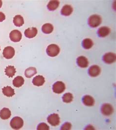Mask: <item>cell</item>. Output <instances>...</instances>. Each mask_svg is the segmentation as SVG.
Listing matches in <instances>:
<instances>
[{
    "mask_svg": "<svg viewBox=\"0 0 116 130\" xmlns=\"http://www.w3.org/2000/svg\"><path fill=\"white\" fill-rule=\"evenodd\" d=\"M22 35L18 30H13L9 34V38L13 42H19L22 39Z\"/></svg>",
    "mask_w": 116,
    "mask_h": 130,
    "instance_id": "9",
    "label": "cell"
},
{
    "mask_svg": "<svg viewBox=\"0 0 116 130\" xmlns=\"http://www.w3.org/2000/svg\"><path fill=\"white\" fill-rule=\"evenodd\" d=\"M48 122L52 126H57L60 124V117L57 113H52L47 118Z\"/></svg>",
    "mask_w": 116,
    "mask_h": 130,
    "instance_id": "6",
    "label": "cell"
},
{
    "mask_svg": "<svg viewBox=\"0 0 116 130\" xmlns=\"http://www.w3.org/2000/svg\"><path fill=\"white\" fill-rule=\"evenodd\" d=\"M24 79L21 76H18L13 80V86L16 88H20L24 84Z\"/></svg>",
    "mask_w": 116,
    "mask_h": 130,
    "instance_id": "19",
    "label": "cell"
},
{
    "mask_svg": "<svg viewBox=\"0 0 116 130\" xmlns=\"http://www.w3.org/2000/svg\"><path fill=\"white\" fill-rule=\"evenodd\" d=\"M102 22V17L97 14H94L91 15L88 19V25L89 26L93 27L95 28L99 26Z\"/></svg>",
    "mask_w": 116,
    "mask_h": 130,
    "instance_id": "1",
    "label": "cell"
},
{
    "mask_svg": "<svg viewBox=\"0 0 116 130\" xmlns=\"http://www.w3.org/2000/svg\"><path fill=\"white\" fill-rule=\"evenodd\" d=\"M94 45L93 41L89 38L85 39L82 41V46L85 50H89Z\"/></svg>",
    "mask_w": 116,
    "mask_h": 130,
    "instance_id": "24",
    "label": "cell"
},
{
    "mask_svg": "<svg viewBox=\"0 0 116 130\" xmlns=\"http://www.w3.org/2000/svg\"><path fill=\"white\" fill-rule=\"evenodd\" d=\"M10 125L11 127L15 130H19L23 127L24 121L21 117H13L10 121Z\"/></svg>",
    "mask_w": 116,
    "mask_h": 130,
    "instance_id": "2",
    "label": "cell"
},
{
    "mask_svg": "<svg viewBox=\"0 0 116 130\" xmlns=\"http://www.w3.org/2000/svg\"><path fill=\"white\" fill-rule=\"evenodd\" d=\"M37 129L38 130H48L50 129V127L45 123H41L38 125Z\"/></svg>",
    "mask_w": 116,
    "mask_h": 130,
    "instance_id": "27",
    "label": "cell"
},
{
    "mask_svg": "<svg viewBox=\"0 0 116 130\" xmlns=\"http://www.w3.org/2000/svg\"><path fill=\"white\" fill-rule=\"evenodd\" d=\"M46 52L49 56L53 57L58 55L60 52V48L55 44H51L47 47Z\"/></svg>",
    "mask_w": 116,
    "mask_h": 130,
    "instance_id": "3",
    "label": "cell"
},
{
    "mask_svg": "<svg viewBox=\"0 0 116 130\" xmlns=\"http://www.w3.org/2000/svg\"><path fill=\"white\" fill-rule=\"evenodd\" d=\"M71 125L70 122H65L62 126L61 130H71Z\"/></svg>",
    "mask_w": 116,
    "mask_h": 130,
    "instance_id": "28",
    "label": "cell"
},
{
    "mask_svg": "<svg viewBox=\"0 0 116 130\" xmlns=\"http://www.w3.org/2000/svg\"><path fill=\"white\" fill-rule=\"evenodd\" d=\"M101 112L105 116H109L113 113L114 109L111 104L105 103L102 106Z\"/></svg>",
    "mask_w": 116,
    "mask_h": 130,
    "instance_id": "5",
    "label": "cell"
},
{
    "mask_svg": "<svg viewBox=\"0 0 116 130\" xmlns=\"http://www.w3.org/2000/svg\"><path fill=\"white\" fill-rule=\"evenodd\" d=\"M37 34V29L35 27H30L26 29L25 31V35L28 38H33Z\"/></svg>",
    "mask_w": 116,
    "mask_h": 130,
    "instance_id": "13",
    "label": "cell"
},
{
    "mask_svg": "<svg viewBox=\"0 0 116 130\" xmlns=\"http://www.w3.org/2000/svg\"><path fill=\"white\" fill-rule=\"evenodd\" d=\"M82 102L85 106L91 107L95 105V101L92 96L89 95H86L82 98Z\"/></svg>",
    "mask_w": 116,
    "mask_h": 130,
    "instance_id": "14",
    "label": "cell"
},
{
    "mask_svg": "<svg viewBox=\"0 0 116 130\" xmlns=\"http://www.w3.org/2000/svg\"><path fill=\"white\" fill-rule=\"evenodd\" d=\"M73 98V95L71 93H66L62 97V100L65 103H69L72 101Z\"/></svg>",
    "mask_w": 116,
    "mask_h": 130,
    "instance_id": "26",
    "label": "cell"
},
{
    "mask_svg": "<svg viewBox=\"0 0 116 130\" xmlns=\"http://www.w3.org/2000/svg\"><path fill=\"white\" fill-rule=\"evenodd\" d=\"M16 69L14 66H7L5 69V73L7 76L9 77H12L15 73H16Z\"/></svg>",
    "mask_w": 116,
    "mask_h": 130,
    "instance_id": "21",
    "label": "cell"
},
{
    "mask_svg": "<svg viewBox=\"0 0 116 130\" xmlns=\"http://www.w3.org/2000/svg\"><path fill=\"white\" fill-rule=\"evenodd\" d=\"M66 89L64 83L61 81H57L54 83L52 86L53 91L57 94H60L64 92Z\"/></svg>",
    "mask_w": 116,
    "mask_h": 130,
    "instance_id": "4",
    "label": "cell"
},
{
    "mask_svg": "<svg viewBox=\"0 0 116 130\" xmlns=\"http://www.w3.org/2000/svg\"><path fill=\"white\" fill-rule=\"evenodd\" d=\"M0 51H1V47H0Z\"/></svg>",
    "mask_w": 116,
    "mask_h": 130,
    "instance_id": "31",
    "label": "cell"
},
{
    "mask_svg": "<svg viewBox=\"0 0 116 130\" xmlns=\"http://www.w3.org/2000/svg\"><path fill=\"white\" fill-rule=\"evenodd\" d=\"M111 30L107 26H102L99 28L97 30V35L99 37L104 38L108 36L110 33Z\"/></svg>",
    "mask_w": 116,
    "mask_h": 130,
    "instance_id": "12",
    "label": "cell"
},
{
    "mask_svg": "<svg viewBox=\"0 0 116 130\" xmlns=\"http://www.w3.org/2000/svg\"><path fill=\"white\" fill-rule=\"evenodd\" d=\"M116 54L113 52H108L105 54L103 56V60L104 62L107 64L113 63L116 61Z\"/></svg>",
    "mask_w": 116,
    "mask_h": 130,
    "instance_id": "7",
    "label": "cell"
},
{
    "mask_svg": "<svg viewBox=\"0 0 116 130\" xmlns=\"http://www.w3.org/2000/svg\"><path fill=\"white\" fill-rule=\"evenodd\" d=\"M2 4H3V3H2V1L0 0V8H1V7L2 6Z\"/></svg>",
    "mask_w": 116,
    "mask_h": 130,
    "instance_id": "30",
    "label": "cell"
},
{
    "mask_svg": "<svg viewBox=\"0 0 116 130\" xmlns=\"http://www.w3.org/2000/svg\"><path fill=\"white\" fill-rule=\"evenodd\" d=\"M11 116V112L8 108H4L0 111V117L4 120L9 118Z\"/></svg>",
    "mask_w": 116,
    "mask_h": 130,
    "instance_id": "17",
    "label": "cell"
},
{
    "mask_svg": "<svg viewBox=\"0 0 116 130\" xmlns=\"http://www.w3.org/2000/svg\"><path fill=\"white\" fill-rule=\"evenodd\" d=\"M6 19V16L4 13L0 12V22L4 21Z\"/></svg>",
    "mask_w": 116,
    "mask_h": 130,
    "instance_id": "29",
    "label": "cell"
},
{
    "mask_svg": "<svg viewBox=\"0 0 116 130\" xmlns=\"http://www.w3.org/2000/svg\"><path fill=\"white\" fill-rule=\"evenodd\" d=\"M59 5V2L58 1H51L47 5V8L50 11H54L56 10Z\"/></svg>",
    "mask_w": 116,
    "mask_h": 130,
    "instance_id": "23",
    "label": "cell"
},
{
    "mask_svg": "<svg viewBox=\"0 0 116 130\" xmlns=\"http://www.w3.org/2000/svg\"><path fill=\"white\" fill-rule=\"evenodd\" d=\"M13 23L15 26L18 27L22 26L24 24V18L21 15H16L14 17Z\"/></svg>",
    "mask_w": 116,
    "mask_h": 130,
    "instance_id": "20",
    "label": "cell"
},
{
    "mask_svg": "<svg viewBox=\"0 0 116 130\" xmlns=\"http://www.w3.org/2000/svg\"><path fill=\"white\" fill-rule=\"evenodd\" d=\"M73 11V8L70 5H66L62 8L61 13L65 16H69Z\"/></svg>",
    "mask_w": 116,
    "mask_h": 130,
    "instance_id": "16",
    "label": "cell"
},
{
    "mask_svg": "<svg viewBox=\"0 0 116 130\" xmlns=\"http://www.w3.org/2000/svg\"><path fill=\"white\" fill-rule=\"evenodd\" d=\"M2 91L3 94L7 97H12L15 94L14 89L10 86H7L3 88Z\"/></svg>",
    "mask_w": 116,
    "mask_h": 130,
    "instance_id": "18",
    "label": "cell"
},
{
    "mask_svg": "<svg viewBox=\"0 0 116 130\" xmlns=\"http://www.w3.org/2000/svg\"><path fill=\"white\" fill-rule=\"evenodd\" d=\"M101 72L100 67L97 65H93L91 66L88 70V74L92 77H95L98 76Z\"/></svg>",
    "mask_w": 116,
    "mask_h": 130,
    "instance_id": "8",
    "label": "cell"
},
{
    "mask_svg": "<svg viewBox=\"0 0 116 130\" xmlns=\"http://www.w3.org/2000/svg\"><path fill=\"white\" fill-rule=\"evenodd\" d=\"M14 55L15 50L14 48L11 46H7L3 51V56L7 59L12 58Z\"/></svg>",
    "mask_w": 116,
    "mask_h": 130,
    "instance_id": "10",
    "label": "cell"
},
{
    "mask_svg": "<svg viewBox=\"0 0 116 130\" xmlns=\"http://www.w3.org/2000/svg\"><path fill=\"white\" fill-rule=\"evenodd\" d=\"M53 30V26L51 24L47 23L44 24L42 27V32L45 34H50Z\"/></svg>",
    "mask_w": 116,
    "mask_h": 130,
    "instance_id": "25",
    "label": "cell"
},
{
    "mask_svg": "<svg viewBox=\"0 0 116 130\" xmlns=\"http://www.w3.org/2000/svg\"><path fill=\"white\" fill-rule=\"evenodd\" d=\"M77 63L78 66L81 68H86L88 67L89 62L87 58L83 56H80L77 59Z\"/></svg>",
    "mask_w": 116,
    "mask_h": 130,
    "instance_id": "11",
    "label": "cell"
},
{
    "mask_svg": "<svg viewBox=\"0 0 116 130\" xmlns=\"http://www.w3.org/2000/svg\"><path fill=\"white\" fill-rule=\"evenodd\" d=\"M45 82V78L42 75H37L35 76L32 80L33 84L38 87L43 85Z\"/></svg>",
    "mask_w": 116,
    "mask_h": 130,
    "instance_id": "15",
    "label": "cell"
},
{
    "mask_svg": "<svg viewBox=\"0 0 116 130\" xmlns=\"http://www.w3.org/2000/svg\"><path fill=\"white\" fill-rule=\"evenodd\" d=\"M36 73L37 71L36 68L34 67H30L26 69L25 72V74L26 77L28 78H31Z\"/></svg>",
    "mask_w": 116,
    "mask_h": 130,
    "instance_id": "22",
    "label": "cell"
}]
</instances>
